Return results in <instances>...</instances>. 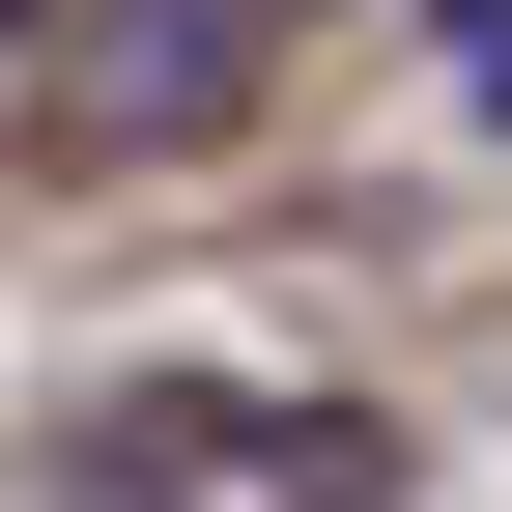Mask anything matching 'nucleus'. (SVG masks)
I'll return each instance as SVG.
<instances>
[{
    "label": "nucleus",
    "instance_id": "obj_2",
    "mask_svg": "<svg viewBox=\"0 0 512 512\" xmlns=\"http://www.w3.org/2000/svg\"><path fill=\"white\" fill-rule=\"evenodd\" d=\"M427 57H456V114H512V0H427Z\"/></svg>",
    "mask_w": 512,
    "mask_h": 512
},
{
    "label": "nucleus",
    "instance_id": "obj_3",
    "mask_svg": "<svg viewBox=\"0 0 512 512\" xmlns=\"http://www.w3.org/2000/svg\"><path fill=\"white\" fill-rule=\"evenodd\" d=\"M29 29H57V0H0V57H29Z\"/></svg>",
    "mask_w": 512,
    "mask_h": 512
},
{
    "label": "nucleus",
    "instance_id": "obj_1",
    "mask_svg": "<svg viewBox=\"0 0 512 512\" xmlns=\"http://www.w3.org/2000/svg\"><path fill=\"white\" fill-rule=\"evenodd\" d=\"M256 29H285V0H114V143H200Z\"/></svg>",
    "mask_w": 512,
    "mask_h": 512
}]
</instances>
